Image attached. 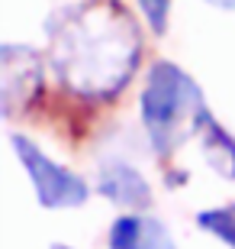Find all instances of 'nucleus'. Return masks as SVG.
Masks as SVG:
<instances>
[{"mask_svg":"<svg viewBox=\"0 0 235 249\" xmlns=\"http://www.w3.org/2000/svg\"><path fill=\"white\" fill-rule=\"evenodd\" d=\"M46 46L58 84L87 101L116 97L142 55L136 19L113 0H81L55 10L46 23Z\"/></svg>","mask_w":235,"mask_h":249,"instance_id":"obj_1","label":"nucleus"},{"mask_svg":"<svg viewBox=\"0 0 235 249\" xmlns=\"http://www.w3.org/2000/svg\"><path fill=\"white\" fill-rule=\"evenodd\" d=\"M139 10H142L145 23L155 29V33H164L168 29V19H171V0H136Z\"/></svg>","mask_w":235,"mask_h":249,"instance_id":"obj_9","label":"nucleus"},{"mask_svg":"<svg viewBox=\"0 0 235 249\" xmlns=\"http://www.w3.org/2000/svg\"><path fill=\"white\" fill-rule=\"evenodd\" d=\"M197 136H200V152L213 165V172H219L222 178H235V136L209 110L200 123Z\"/></svg>","mask_w":235,"mask_h":249,"instance_id":"obj_7","label":"nucleus"},{"mask_svg":"<svg viewBox=\"0 0 235 249\" xmlns=\"http://www.w3.org/2000/svg\"><path fill=\"white\" fill-rule=\"evenodd\" d=\"M97 191L116 207H126V211H139V207L152 204V185L145 181L139 168L126 165V162H107L100 168Z\"/></svg>","mask_w":235,"mask_h":249,"instance_id":"obj_6","label":"nucleus"},{"mask_svg":"<svg viewBox=\"0 0 235 249\" xmlns=\"http://www.w3.org/2000/svg\"><path fill=\"white\" fill-rule=\"evenodd\" d=\"M206 117L197 81L174 62H155L142 88V126L161 159L187 142Z\"/></svg>","mask_w":235,"mask_h":249,"instance_id":"obj_2","label":"nucleus"},{"mask_svg":"<svg viewBox=\"0 0 235 249\" xmlns=\"http://www.w3.org/2000/svg\"><path fill=\"white\" fill-rule=\"evenodd\" d=\"M48 249H71V246H68V243H52Z\"/></svg>","mask_w":235,"mask_h":249,"instance_id":"obj_11","label":"nucleus"},{"mask_svg":"<svg viewBox=\"0 0 235 249\" xmlns=\"http://www.w3.org/2000/svg\"><path fill=\"white\" fill-rule=\"evenodd\" d=\"M206 3L216 10H235V0H206Z\"/></svg>","mask_w":235,"mask_h":249,"instance_id":"obj_10","label":"nucleus"},{"mask_svg":"<svg viewBox=\"0 0 235 249\" xmlns=\"http://www.w3.org/2000/svg\"><path fill=\"white\" fill-rule=\"evenodd\" d=\"M110 249H177L171 230L148 213H123L110 223Z\"/></svg>","mask_w":235,"mask_h":249,"instance_id":"obj_5","label":"nucleus"},{"mask_svg":"<svg viewBox=\"0 0 235 249\" xmlns=\"http://www.w3.org/2000/svg\"><path fill=\"white\" fill-rule=\"evenodd\" d=\"M42 91V55L32 46H0V110L7 120L19 117Z\"/></svg>","mask_w":235,"mask_h":249,"instance_id":"obj_4","label":"nucleus"},{"mask_svg":"<svg viewBox=\"0 0 235 249\" xmlns=\"http://www.w3.org/2000/svg\"><path fill=\"white\" fill-rule=\"evenodd\" d=\"M197 227L209 236H216L222 246L235 249V204H222V207H209V211L197 213Z\"/></svg>","mask_w":235,"mask_h":249,"instance_id":"obj_8","label":"nucleus"},{"mask_svg":"<svg viewBox=\"0 0 235 249\" xmlns=\"http://www.w3.org/2000/svg\"><path fill=\"white\" fill-rule=\"evenodd\" d=\"M10 142H13V152H16L23 172H26L29 181H32L36 201L42 204L46 211H71V207H81V204L91 197L87 181H84L81 175L68 172L64 165H58L52 156H46L32 139L13 133Z\"/></svg>","mask_w":235,"mask_h":249,"instance_id":"obj_3","label":"nucleus"}]
</instances>
